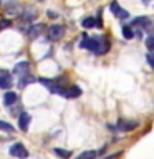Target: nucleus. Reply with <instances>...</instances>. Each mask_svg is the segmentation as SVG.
<instances>
[{"label":"nucleus","instance_id":"obj_24","mask_svg":"<svg viewBox=\"0 0 154 159\" xmlns=\"http://www.w3.org/2000/svg\"><path fill=\"white\" fill-rule=\"evenodd\" d=\"M10 75H12V73H10L8 70H3V68H0V81H2L3 78H7V76H10Z\"/></svg>","mask_w":154,"mask_h":159},{"label":"nucleus","instance_id":"obj_18","mask_svg":"<svg viewBox=\"0 0 154 159\" xmlns=\"http://www.w3.org/2000/svg\"><path fill=\"white\" fill-rule=\"evenodd\" d=\"M33 81H35V78H33V76H30V75H25V76L20 78V81H18V88H25L27 84L33 83Z\"/></svg>","mask_w":154,"mask_h":159},{"label":"nucleus","instance_id":"obj_2","mask_svg":"<svg viewBox=\"0 0 154 159\" xmlns=\"http://www.w3.org/2000/svg\"><path fill=\"white\" fill-rule=\"evenodd\" d=\"M38 81L43 84V86H47L52 93L55 94H60V96H65L66 94V89H65L63 86H60V84H57L53 81V80H48V78H38Z\"/></svg>","mask_w":154,"mask_h":159},{"label":"nucleus","instance_id":"obj_20","mask_svg":"<svg viewBox=\"0 0 154 159\" xmlns=\"http://www.w3.org/2000/svg\"><path fill=\"white\" fill-rule=\"evenodd\" d=\"M53 152L57 154V156L63 157V159H68L70 156H71V151H66V149H60V148H55V149H53Z\"/></svg>","mask_w":154,"mask_h":159},{"label":"nucleus","instance_id":"obj_25","mask_svg":"<svg viewBox=\"0 0 154 159\" xmlns=\"http://www.w3.org/2000/svg\"><path fill=\"white\" fill-rule=\"evenodd\" d=\"M147 63H149V66H151V68H154V60H152V53L151 52L147 53Z\"/></svg>","mask_w":154,"mask_h":159},{"label":"nucleus","instance_id":"obj_5","mask_svg":"<svg viewBox=\"0 0 154 159\" xmlns=\"http://www.w3.org/2000/svg\"><path fill=\"white\" fill-rule=\"evenodd\" d=\"M22 10L23 7L17 0H7V3H5V13L10 15V17H17V15L22 13Z\"/></svg>","mask_w":154,"mask_h":159},{"label":"nucleus","instance_id":"obj_9","mask_svg":"<svg viewBox=\"0 0 154 159\" xmlns=\"http://www.w3.org/2000/svg\"><path fill=\"white\" fill-rule=\"evenodd\" d=\"M109 47H111V43H109L108 37H98V53L96 55H106L109 52Z\"/></svg>","mask_w":154,"mask_h":159},{"label":"nucleus","instance_id":"obj_26","mask_svg":"<svg viewBox=\"0 0 154 159\" xmlns=\"http://www.w3.org/2000/svg\"><path fill=\"white\" fill-rule=\"evenodd\" d=\"M47 13H48V15H50V17H52V18H57V17H58V15L55 13V12H52V10H50V12H47Z\"/></svg>","mask_w":154,"mask_h":159},{"label":"nucleus","instance_id":"obj_7","mask_svg":"<svg viewBox=\"0 0 154 159\" xmlns=\"http://www.w3.org/2000/svg\"><path fill=\"white\" fill-rule=\"evenodd\" d=\"M43 32H45V25L43 23H33V25H30L27 35H28L30 40H37Z\"/></svg>","mask_w":154,"mask_h":159},{"label":"nucleus","instance_id":"obj_8","mask_svg":"<svg viewBox=\"0 0 154 159\" xmlns=\"http://www.w3.org/2000/svg\"><path fill=\"white\" fill-rule=\"evenodd\" d=\"M139 126L138 121H128V119H119L118 121V129L123 133H128V131H133Z\"/></svg>","mask_w":154,"mask_h":159},{"label":"nucleus","instance_id":"obj_11","mask_svg":"<svg viewBox=\"0 0 154 159\" xmlns=\"http://www.w3.org/2000/svg\"><path fill=\"white\" fill-rule=\"evenodd\" d=\"M30 121H32V116H30L28 113H22L18 116V128L22 129V131H28Z\"/></svg>","mask_w":154,"mask_h":159},{"label":"nucleus","instance_id":"obj_21","mask_svg":"<svg viewBox=\"0 0 154 159\" xmlns=\"http://www.w3.org/2000/svg\"><path fill=\"white\" fill-rule=\"evenodd\" d=\"M0 129H2V131H7V133H13L15 131V128L8 121H2V119H0Z\"/></svg>","mask_w":154,"mask_h":159},{"label":"nucleus","instance_id":"obj_23","mask_svg":"<svg viewBox=\"0 0 154 159\" xmlns=\"http://www.w3.org/2000/svg\"><path fill=\"white\" fill-rule=\"evenodd\" d=\"M12 25V20H8V18H3V20H0V30H3V28H7Z\"/></svg>","mask_w":154,"mask_h":159},{"label":"nucleus","instance_id":"obj_12","mask_svg":"<svg viewBox=\"0 0 154 159\" xmlns=\"http://www.w3.org/2000/svg\"><path fill=\"white\" fill-rule=\"evenodd\" d=\"M37 18V10L33 7H27L22 10V20L23 22H32V20Z\"/></svg>","mask_w":154,"mask_h":159},{"label":"nucleus","instance_id":"obj_14","mask_svg":"<svg viewBox=\"0 0 154 159\" xmlns=\"http://www.w3.org/2000/svg\"><path fill=\"white\" fill-rule=\"evenodd\" d=\"M81 27L84 30H89V28H96V18L94 17H84L81 20Z\"/></svg>","mask_w":154,"mask_h":159},{"label":"nucleus","instance_id":"obj_19","mask_svg":"<svg viewBox=\"0 0 154 159\" xmlns=\"http://www.w3.org/2000/svg\"><path fill=\"white\" fill-rule=\"evenodd\" d=\"M12 84H13V80H12V75H10V76L3 78L2 81H0V88H2V89H10V88H12Z\"/></svg>","mask_w":154,"mask_h":159},{"label":"nucleus","instance_id":"obj_1","mask_svg":"<svg viewBox=\"0 0 154 159\" xmlns=\"http://www.w3.org/2000/svg\"><path fill=\"white\" fill-rule=\"evenodd\" d=\"M65 33H66V28L63 27V25H52V27H48L47 30V38L50 42H58V40H61L65 37Z\"/></svg>","mask_w":154,"mask_h":159},{"label":"nucleus","instance_id":"obj_3","mask_svg":"<svg viewBox=\"0 0 154 159\" xmlns=\"http://www.w3.org/2000/svg\"><path fill=\"white\" fill-rule=\"evenodd\" d=\"M8 152H10V156L18 157V159H27L28 154H30V152L27 151V148H25L22 143H15L13 146H10Z\"/></svg>","mask_w":154,"mask_h":159},{"label":"nucleus","instance_id":"obj_15","mask_svg":"<svg viewBox=\"0 0 154 159\" xmlns=\"http://www.w3.org/2000/svg\"><path fill=\"white\" fill-rule=\"evenodd\" d=\"M121 33H123L124 40H133L134 38V32H133L131 25H123V27H121Z\"/></svg>","mask_w":154,"mask_h":159},{"label":"nucleus","instance_id":"obj_16","mask_svg":"<svg viewBox=\"0 0 154 159\" xmlns=\"http://www.w3.org/2000/svg\"><path fill=\"white\" fill-rule=\"evenodd\" d=\"M81 88L79 86H71V88H68L66 89V94H65V96L66 98H78V96H81Z\"/></svg>","mask_w":154,"mask_h":159},{"label":"nucleus","instance_id":"obj_22","mask_svg":"<svg viewBox=\"0 0 154 159\" xmlns=\"http://www.w3.org/2000/svg\"><path fill=\"white\" fill-rule=\"evenodd\" d=\"M146 47L149 52H152L154 50V35H147L146 37Z\"/></svg>","mask_w":154,"mask_h":159},{"label":"nucleus","instance_id":"obj_13","mask_svg":"<svg viewBox=\"0 0 154 159\" xmlns=\"http://www.w3.org/2000/svg\"><path fill=\"white\" fill-rule=\"evenodd\" d=\"M138 25H141L143 28H149L151 27V20H149L147 17H138L131 22V27H138Z\"/></svg>","mask_w":154,"mask_h":159},{"label":"nucleus","instance_id":"obj_10","mask_svg":"<svg viewBox=\"0 0 154 159\" xmlns=\"http://www.w3.org/2000/svg\"><path fill=\"white\" fill-rule=\"evenodd\" d=\"M17 99H18V96H17V93L15 91H12V89H7V93L3 94V104L5 106H13L15 103H17Z\"/></svg>","mask_w":154,"mask_h":159},{"label":"nucleus","instance_id":"obj_4","mask_svg":"<svg viewBox=\"0 0 154 159\" xmlns=\"http://www.w3.org/2000/svg\"><path fill=\"white\" fill-rule=\"evenodd\" d=\"M109 10H111V13L116 18H119V20L129 18V12H128V10H124V8H121V5L118 3V0H113V2L109 3Z\"/></svg>","mask_w":154,"mask_h":159},{"label":"nucleus","instance_id":"obj_6","mask_svg":"<svg viewBox=\"0 0 154 159\" xmlns=\"http://www.w3.org/2000/svg\"><path fill=\"white\" fill-rule=\"evenodd\" d=\"M13 75H17L18 78L25 76V75H30V63L27 61V60L18 61V63L13 66Z\"/></svg>","mask_w":154,"mask_h":159},{"label":"nucleus","instance_id":"obj_27","mask_svg":"<svg viewBox=\"0 0 154 159\" xmlns=\"http://www.w3.org/2000/svg\"><path fill=\"white\" fill-rule=\"evenodd\" d=\"M141 2H143L144 5H149V3H151V0H141Z\"/></svg>","mask_w":154,"mask_h":159},{"label":"nucleus","instance_id":"obj_17","mask_svg":"<svg viewBox=\"0 0 154 159\" xmlns=\"http://www.w3.org/2000/svg\"><path fill=\"white\" fill-rule=\"evenodd\" d=\"M96 156H98V152L89 149V151H83L79 156H76V159H96Z\"/></svg>","mask_w":154,"mask_h":159}]
</instances>
